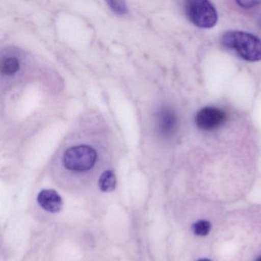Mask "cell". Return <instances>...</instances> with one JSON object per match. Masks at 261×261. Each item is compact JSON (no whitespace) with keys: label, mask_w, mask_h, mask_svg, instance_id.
<instances>
[{"label":"cell","mask_w":261,"mask_h":261,"mask_svg":"<svg viewBox=\"0 0 261 261\" xmlns=\"http://www.w3.org/2000/svg\"><path fill=\"white\" fill-rule=\"evenodd\" d=\"M110 4H111V8L114 9V10H115L116 12H117V13H121L122 12H125V10H126V8H125V7H120L119 5V2H111L110 3Z\"/></svg>","instance_id":"cell-11"},{"label":"cell","mask_w":261,"mask_h":261,"mask_svg":"<svg viewBox=\"0 0 261 261\" xmlns=\"http://www.w3.org/2000/svg\"><path fill=\"white\" fill-rule=\"evenodd\" d=\"M40 207L50 213H59L63 207V200L59 193L53 189L41 191L37 197Z\"/></svg>","instance_id":"cell-5"},{"label":"cell","mask_w":261,"mask_h":261,"mask_svg":"<svg viewBox=\"0 0 261 261\" xmlns=\"http://www.w3.org/2000/svg\"><path fill=\"white\" fill-rule=\"evenodd\" d=\"M192 231L197 236H207L210 233L212 224L206 220H200L194 223L192 227Z\"/></svg>","instance_id":"cell-9"},{"label":"cell","mask_w":261,"mask_h":261,"mask_svg":"<svg viewBox=\"0 0 261 261\" xmlns=\"http://www.w3.org/2000/svg\"><path fill=\"white\" fill-rule=\"evenodd\" d=\"M186 13L189 20L200 28H212L218 22L216 9L207 0L189 1L186 5Z\"/></svg>","instance_id":"cell-3"},{"label":"cell","mask_w":261,"mask_h":261,"mask_svg":"<svg viewBox=\"0 0 261 261\" xmlns=\"http://www.w3.org/2000/svg\"><path fill=\"white\" fill-rule=\"evenodd\" d=\"M237 4L241 8L249 10V9H253L257 7V6L260 5L261 2H259V1H237Z\"/></svg>","instance_id":"cell-10"},{"label":"cell","mask_w":261,"mask_h":261,"mask_svg":"<svg viewBox=\"0 0 261 261\" xmlns=\"http://www.w3.org/2000/svg\"><path fill=\"white\" fill-rule=\"evenodd\" d=\"M98 155L90 145L81 144L68 148L63 154V166L71 172H85L95 166Z\"/></svg>","instance_id":"cell-2"},{"label":"cell","mask_w":261,"mask_h":261,"mask_svg":"<svg viewBox=\"0 0 261 261\" xmlns=\"http://www.w3.org/2000/svg\"><path fill=\"white\" fill-rule=\"evenodd\" d=\"M1 73L4 75L13 76L19 71L20 62L16 57H7L1 62Z\"/></svg>","instance_id":"cell-8"},{"label":"cell","mask_w":261,"mask_h":261,"mask_svg":"<svg viewBox=\"0 0 261 261\" xmlns=\"http://www.w3.org/2000/svg\"><path fill=\"white\" fill-rule=\"evenodd\" d=\"M197 261H212V260H211V259H207V258H203V259H200Z\"/></svg>","instance_id":"cell-12"},{"label":"cell","mask_w":261,"mask_h":261,"mask_svg":"<svg viewBox=\"0 0 261 261\" xmlns=\"http://www.w3.org/2000/svg\"><path fill=\"white\" fill-rule=\"evenodd\" d=\"M222 44L225 48L234 51L244 61H261V40L254 35L245 32H227L222 36Z\"/></svg>","instance_id":"cell-1"},{"label":"cell","mask_w":261,"mask_h":261,"mask_svg":"<svg viewBox=\"0 0 261 261\" xmlns=\"http://www.w3.org/2000/svg\"><path fill=\"white\" fill-rule=\"evenodd\" d=\"M158 128L163 135L172 134L176 127V117L172 111L164 110L158 115Z\"/></svg>","instance_id":"cell-6"},{"label":"cell","mask_w":261,"mask_h":261,"mask_svg":"<svg viewBox=\"0 0 261 261\" xmlns=\"http://www.w3.org/2000/svg\"><path fill=\"white\" fill-rule=\"evenodd\" d=\"M256 261H261V256H259L257 259H256Z\"/></svg>","instance_id":"cell-13"},{"label":"cell","mask_w":261,"mask_h":261,"mask_svg":"<svg viewBox=\"0 0 261 261\" xmlns=\"http://www.w3.org/2000/svg\"><path fill=\"white\" fill-rule=\"evenodd\" d=\"M98 186L101 192H113L117 186V178L114 172L111 170L103 172L99 178Z\"/></svg>","instance_id":"cell-7"},{"label":"cell","mask_w":261,"mask_h":261,"mask_svg":"<svg viewBox=\"0 0 261 261\" xmlns=\"http://www.w3.org/2000/svg\"><path fill=\"white\" fill-rule=\"evenodd\" d=\"M227 120V114L215 107H206L197 113L195 123L200 129L212 131L222 126Z\"/></svg>","instance_id":"cell-4"}]
</instances>
